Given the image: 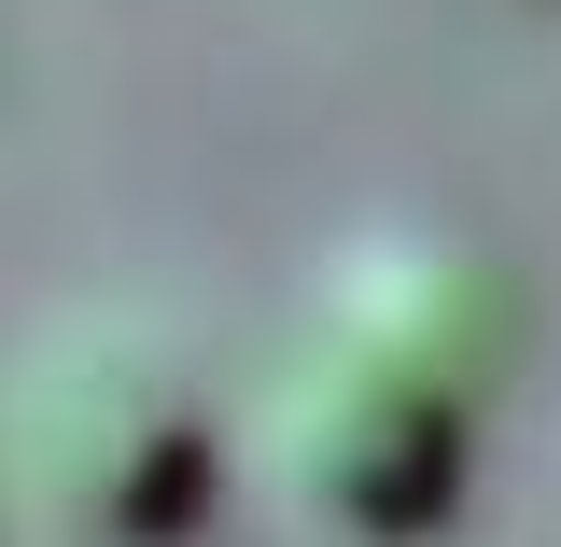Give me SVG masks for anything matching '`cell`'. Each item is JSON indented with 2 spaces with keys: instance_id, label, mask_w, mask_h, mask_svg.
Listing matches in <instances>:
<instances>
[{
  "instance_id": "cell-2",
  "label": "cell",
  "mask_w": 561,
  "mask_h": 547,
  "mask_svg": "<svg viewBox=\"0 0 561 547\" xmlns=\"http://www.w3.org/2000/svg\"><path fill=\"white\" fill-rule=\"evenodd\" d=\"M463 435H478L463 408H435L421 379H393V365H365V351H337V338H309L280 365V394H267L280 491H295L309 520H337V534H379V547L449 520Z\"/></svg>"
},
{
  "instance_id": "cell-3",
  "label": "cell",
  "mask_w": 561,
  "mask_h": 547,
  "mask_svg": "<svg viewBox=\"0 0 561 547\" xmlns=\"http://www.w3.org/2000/svg\"><path fill=\"white\" fill-rule=\"evenodd\" d=\"M323 338L478 421L491 379L519 365V281L491 267L478 239H449V225H365L323 267Z\"/></svg>"
},
{
  "instance_id": "cell-1",
  "label": "cell",
  "mask_w": 561,
  "mask_h": 547,
  "mask_svg": "<svg viewBox=\"0 0 561 547\" xmlns=\"http://www.w3.org/2000/svg\"><path fill=\"white\" fill-rule=\"evenodd\" d=\"M0 464L57 547H183L225 491V421L140 323H57L0 394Z\"/></svg>"
}]
</instances>
